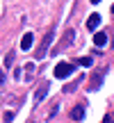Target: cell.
<instances>
[{"label":"cell","instance_id":"7","mask_svg":"<svg viewBox=\"0 0 114 123\" xmlns=\"http://www.w3.org/2000/svg\"><path fill=\"white\" fill-rule=\"evenodd\" d=\"M32 48V32H25L21 39V50H30Z\"/></svg>","mask_w":114,"mask_h":123},{"label":"cell","instance_id":"1","mask_svg":"<svg viewBox=\"0 0 114 123\" xmlns=\"http://www.w3.org/2000/svg\"><path fill=\"white\" fill-rule=\"evenodd\" d=\"M53 37H55V30H48V32H46L44 41H41L39 48H37V59H44V57H46V53H48L50 43H53Z\"/></svg>","mask_w":114,"mask_h":123},{"label":"cell","instance_id":"12","mask_svg":"<svg viewBox=\"0 0 114 123\" xmlns=\"http://www.w3.org/2000/svg\"><path fill=\"white\" fill-rule=\"evenodd\" d=\"M5 82V71H0V84Z\"/></svg>","mask_w":114,"mask_h":123},{"label":"cell","instance_id":"6","mask_svg":"<svg viewBox=\"0 0 114 123\" xmlns=\"http://www.w3.org/2000/svg\"><path fill=\"white\" fill-rule=\"evenodd\" d=\"M98 23H101V16H98V14H91V16L87 18V30L91 32V30H96L98 27Z\"/></svg>","mask_w":114,"mask_h":123},{"label":"cell","instance_id":"9","mask_svg":"<svg viewBox=\"0 0 114 123\" xmlns=\"http://www.w3.org/2000/svg\"><path fill=\"white\" fill-rule=\"evenodd\" d=\"M5 66H7V68H9V66H14V50H9V53H7V57H5Z\"/></svg>","mask_w":114,"mask_h":123},{"label":"cell","instance_id":"4","mask_svg":"<svg viewBox=\"0 0 114 123\" xmlns=\"http://www.w3.org/2000/svg\"><path fill=\"white\" fill-rule=\"evenodd\" d=\"M48 89H50V82H48V80H44V82L39 84V89L34 91V100H37V103H41V100L46 98V93H48Z\"/></svg>","mask_w":114,"mask_h":123},{"label":"cell","instance_id":"10","mask_svg":"<svg viewBox=\"0 0 114 123\" xmlns=\"http://www.w3.org/2000/svg\"><path fill=\"white\" fill-rule=\"evenodd\" d=\"M78 64H80V66H91V64H94V59H91V57H80V59H78Z\"/></svg>","mask_w":114,"mask_h":123},{"label":"cell","instance_id":"5","mask_svg":"<svg viewBox=\"0 0 114 123\" xmlns=\"http://www.w3.org/2000/svg\"><path fill=\"white\" fill-rule=\"evenodd\" d=\"M71 119L73 121H82L84 119V105H75L73 110H71Z\"/></svg>","mask_w":114,"mask_h":123},{"label":"cell","instance_id":"11","mask_svg":"<svg viewBox=\"0 0 114 123\" xmlns=\"http://www.w3.org/2000/svg\"><path fill=\"white\" fill-rule=\"evenodd\" d=\"M5 121H14V112H5Z\"/></svg>","mask_w":114,"mask_h":123},{"label":"cell","instance_id":"3","mask_svg":"<svg viewBox=\"0 0 114 123\" xmlns=\"http://www.w3.org/2000/svg\"><path fill=\"white\" fill-rule=\"evenodd\" d=\"M71 73H73V64H69V62H59V64L55 66V78H57V80L69 78Z\"/></svg>","mask_w":114,"mask_h":123},{"label":"cell","instance_id":"13","mask_svg":"<svg viewBox=\"0 0 114 123\" xmlns=\"http://www.w3.org/2000/svg\"><path fill=\"white\" fill-rule=\"evenodd\" d=\"M91 2H98V0H91Z\"/></svg>","mask_w":114,"mask_h":123},{"label":"cell","instance_id":"2","mask_svg":"<svg viewBox=\"0 0 114 123\" xmlns=\"http://www.w3.org/2000/svg\"><path fill=\"white\" fill-rule=\"evenodd\" d=\"M73 39H75V32H73V30H66V32H64V37H62V41H59V46H55L53 53H55V55L64 53V50L71 46V41H73Z\"/></svg>","mask_w":114,"mask_h":123},{"label":"cell","instance_id":"8","mask_svg":"<svg viewBox=\"0 0 114 123\" xmlns=\"http://www.w3.org/2000/svg\"><path fill=\"white\" fill-rule=\"evenodd\" d=\"M94 43H96L98 48H103V46L107 43V34H105V32H96V37H94Z\"/></svg>","mask_w":114,"mask_h":123}]
</instances>
